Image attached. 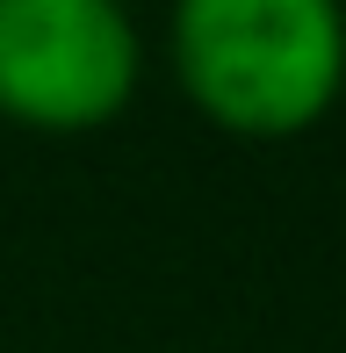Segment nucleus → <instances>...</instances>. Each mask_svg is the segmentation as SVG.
Segmentation results:
<instances>
[{
	"mask_svg": "<svg viewBox=\"0 0 346 353\" xmlns=\"http://www.w3.org/2000/svg\"><path fill=\"white\" fill-rule=\"evenodd\" d=\"M166 58L224 137H303L346 94V0H173Z\"/></svg>",
	"mask_w": 346,
	"mask_h": 353,
	"instance_id": "1",
	"label": "nucleus"
},
{
	"mask_svg": "<svg viewBox=\"0 0 346 353\" xmlns=\"http://www.w3.org/2000/svg\"><path fill=\"white\" fill-rule=\"evenodd\" d=\"M145 87L130 0H0V123L37 137L108 130Z\"/></svg>",
	"mask_w": 346,
	"mask_h": 353,
	"instance_id": "2",
	"label": "nucleus"
}]
</instances>
